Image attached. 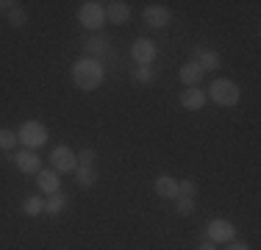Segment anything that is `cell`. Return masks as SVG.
Returning a JSON list of instances; mask_svg holds the SVG:
<instances>
[{
  "mask_svg": "<svg viewBox=\"0 0 261 250\" xmlns=\"http://www.w3.org/2000/svg\"><path fill=\"white\" fill-rule=\"evenodd\" d=\"M134 81H136V84H142V86H150L153 81H156V70H153V67H136V70H134Z\"/></svg>",
  "mask_w": 261,
  "mask_h": 250,
  "instance_id": "cell-20",
  "label": "cell"
},
{
  "mask_svg": "<svg viewBox=\"0 0 261 250\" xmlns=\"http://www.w3.org/2000/svg\"><path fill=\"white\" fill-rule=\"evenodd\" d=\"M206 97L208 100H214L217 106H236L239 103V97H242V89H239V84L231 78H214L211 81V86H208V92H206Z\"/></svg>",
  "mask_w": 261,
  "mask_h": 250,
  "instance_id": "cell-2",
  "label": "cell"
},
{
  "mask_svg": "<svg viewBox=\"0 0 261 250\" xmlns=\"http://www.w3.org/2000/svg\"><path fill=\"white\" fill-rule=\"evenodd\" d=\"M72 84L78 86L81 92H95L100 89L103 84V64L100 59H89V56H81V59L72 64Z\"/></svg>",
  "mask_w": 261,
  "mask_h": 250,
  "instance_id": "cell-1",
  "label": "cell"
},
{
  "mask_svg": "<svg viewBox=\"0 0 261 250\" xmlns=\"http://www.w3.org/2000/svg\"><path fill=\"white\" fill-rule=\"evenodd\" d=\"M153 189H156V195L161 200H175L178 197V178H172V175H159Z\"/></svg>",
  "mask_w": 261,
  "mask_h": 250,
  "instance_id": "cell-14",
  "label": "cell"
},
{
  "mask_svg": "<svg viewBox=\"0 0 261 250\" xmlns=\"http://www.w3.org/2000/svg\"><path fill=\"white\" fill-rule=\"evenodd\" d=\"M17 145H20V139H17V131L0 128V150H14Z\"/></svg>",
  "mask_w": 261,
  "mask_h": 250,
  "instance_id": "cell-21",
  "label": "cell"
},
{
  "mask_svg": "<svg viewBox=\"0 0 261 250\" xmlns=\"http://www.w3.org/2000/svg\"><path fill=\"white\" fill-rule=\"evenodd\" d=\"M47 161H50V170H56V172H75V167H78L75 150L67 145H56L50 150V156H47Z\"/></svg>",
  "mask_w": 261,
  "mask_h": 250,
  "instance_id": "cell-5",
  "label": "cell"
},
{
  "mask_svg": "<svg viewBox=\"0 0 261 250\" xmlns=\"http://www.w3.org/2000/svg\"><path fill=\"white\" fill-rule=\"evenodd\" d=\"M106 20L111 25H125L130 20V6L125 0H114V3H106Z\"/></svg>",
  "mask_w": 261,
  "mask_h": 250,
  "instance_id": "cell-11",
  "label": "cell"
},
{
  "mask_svg": "<svg viewBox=\"0 0 261 250\" xmlns=\"http://www.w3.org/2000/svg\"><path fill=\"white\" fill-rule=\"evenodd\" d=\"M197 250H217V245H214V242H208V239H206V242H203V245L197 247Z\"/></svg>",
  "mask_w": 261,
  "mask_h": 250,
  "instance_id": "cell-27",
  "label": "cell"
},
{
  "mask_svg": "<svg viewBox=\"0 0 261 250\" xmlns=\"http://www.w3.org/2000/svg\"><path fill=\"white\" fill-rule=\"evenodd\" d=\"M6 17H9V25H11V28H22V25L28 22V14L20 9V6H14V9H9V11H6Z\"/></svg>",
  "mask_w": 261,
  "mask_h": 250,
  "instance_id": "cell-22",
  "label": "cell"
},
{
  "mask_svg": "<svg viewBox=\"0 0 261 250\" xmlns=\"http://www.w3.org/2000/svg\"><path fill=\"white\" fill-rule=\"evenodd\" d=\"M78 164H84V167H92V164H95V159H97V153H95V150H92V147H84V150H78Z\"/></svg>",
  "mask_w": 261,
  "mask_h": 250,
  "instance_id": "cell-25",
  "label": "cell"
},
{
  "mask_svg": "<svg viewBox=\"0 0 261 250\" xmlns=\"http://www.w3.org/2000/svg\"><path fill=\"white\" fill-rule=\"evenodd\" d=\"M175 211H178V214H181V217H189L192 214V211H195V197H175Z\"/></svg>",
  "mask_w": 261,
  "mask_h": 250,
  "instance_id": "cell-24",
  "label": "cell"
},
{
  "mask_svg": "<svg viewBox=\"0 0 261 250\" xmlns=\"http://www.w3.org/2000/svg\"><path fill=\"white\" fill-rule=\"evenodd\" d=\"M22 214H25V217H39V214H45V197L28 195L25 200H22Z\"/></svg>",
  "mask_w": 261,
  "mask_h": 250,
  "instance_id": "cell-19",
  "label": "cell"
},
{
  "mask_svg": "<svg viewBox=\"0 0 261 250\" xmlns=\"http://www.w3.org/2000/svg\"><path fill=\"white\" fill-rule=\"evenodd\" d=\"M17 139H20V145L25 150H39L47 145V139H50V131H47V125L36 122V120H25L20 125V131H17Z\"/></svg>",
  "mask_w": 261,
  "mask_h": 250,
  "instance_id": "cell-3",
  "label": "cell"
},
{
  "mask_svg": "<svg viewBox=\"0 0 261 250\" xmlns=\"http://www.w3.org/2000/svg\"><path fill=\"white\" fill-rule=\"evenodd\" d=\"M72 175H75V184L81 186V189H92V186L97 184V172H95V167H84V164H78Z\"/></svg>",
  "mask_w": 261,
  "mask_h": 250,
  "instance_id": "cell-18",
  "label": "cell"
},
{
  "mask_svg": "<svg viewBox=\"0 0 261 250\" xmlns=\"http://www.w3.org/2000/svg\"><path fill=\"white\" fill-rule=\"evenodd\" d=\"M206 236H208V242H214V245H228V242L236 239V228H233L231 220L217 217V220H211L206 225Z\"/></svg>",
  "mask_w": 261,
  "mask_h": 250,
  "instance_id": "cell-6",
  "label": "cell"
},
{
  "mask_svg": "<svg viewBox=\"0 0 261 250\" xmlns=\"http://www.w3.org/2000/svg\"><path fill=\"white\" fill-rule=\"evenodd\" d=\"M11 161H14V167H17L22 175H36V172L42 170V159L34 153V150H25V147L17 150V153L11 156Z\"/></svg>",
  "mask_w": 261,
  "mask_h": 250,
  "instance_id": "cell-9",
  "label": "cell"
},
{
  "mask_svg": "<svg viewBox=\"0 0 261 250\" xmlns=\"http://www.w3.org/2000/svg\"><path fill=\"white\" fill-rule=\"evenodd\" d=\"M195 64L200 67L203 72H214V70H220V67H222V59H220L217 50H200V47H197L195 50Z\"/></svg>",
  "mask_w": 261,
  "mask_h": 250,
  "instance_id": "cell-13",
  "label": "cell"
},
{
  "mask_svg": "<svg viewBox=\"0 0 261 250\" xmlns=\"http://www.w3.org/2000/svg\"><path fill=\"white\" fill-rule=\"evenodd\" d=\"M225 250H250V247H247L245 242H236L233 239V242H228V245H225Z\"/></svg>",
  "mask_w": 261,
  "mask_h": 250,
  "instance_id": "cell-26",
  "label": "cell"
},
{
  "mask_svg": "<svg viewBox=\"0 0 261 250\" xmlns=\"http://www.w3.org/2000/svg\"><path fill=\"white\" fill-rule=\"evenodd\" d=\"M142 20L147 22V28H167L172 20V14H170L167 6H147V9L142 11Z\"/></svg>",
  "mask_w": 261,
  "mask_h": 250,
  "instance_id": "cell-10",
  "label": "cell"
},
{
  "mask_svg": "<svg viewBox=\"0 0 261 250\" xmlns=\"http://www.w3.org/2000/svg\"><path fill=\"white\" fill-rule=\"evenodd\" d=\"M78 22L84 28H89L92 34H97V28H103L106 22V3H97V0H86L78 9Z\"/></svg>",
  "mask_w": 261,
  "mask_h": 250,
  "instance_id": "cell-4",
  "label": "cell"
},
{
  "mask_svg": "<svg viewBox=\"0 0 261 250\" xmlns=\"http://www.w3.org/2000/svg\"><path fill=\"white\" fill-rule=\"evenodd\" d=\"M206 92L200 89V86H189V89L181 92V106L186 111H200L203 106H206Z\"/></svg>",
  "mask_w": 261,
  "mask_h": 250,
  "instance_id": "cell-12",
  "label": "cell"
},
{
  "mask_svg": "<svg viewBox=\"0 0 261 250\" xmlns=\"http://www.w3.org/2000/svg\"><path fill=\"white\" fill-rule=\"evenodd\" d=\"M197 195V184L192 178L178 181V197H195Z\"/></svg>",
  "mask_w": 261,
  "mask_h": 250,
  "instance_id": "cell-23",
  "label": "cell"
},
{
  "mask_svg": "<svg viewBox=\"0 0 261 250\" xmlns=\"http://www.w3.org/2000/svg\"><path fill=\"white\" fill-rule=\"evenodd\" d=\"M70 206V197L64 195V192H56V195H47L45 197V214H50V217H56V214H61V211Z\"/></svg>",
  "mask_w": 261,
  "mask_h": 250,
  "instance_id": "cell-17",
  "label": "cell"
},
{
  "mask_svg": "<svg viewBox=\"0 0 261 250\" xmlns=\"http://www.w3.org/2000/svg\"><path fill=\"white\" fill-rule=\"evenodd\" d=\"M156 45H153L147 36H139V39H134V45H130V59H134L136 67H153V61H156Z\"/></svg>",
  "mask_w": 261,
  "mask_h": 250,
  "instance_id": "cell-7",
  "label": "cell"
},
{
  "mask_svg": "<svg viewBox=\"0 0 261 250\" xmlns=\"http://www.w3.org/2000/svg\"><path fill=\"white\" fill-rule=\"evenodd\" d=\"M36 186H39L45 195H56V192H61L59 189V172H56V170H39V172H36Z\"/></svg>",
  "mask_w": 261,
  "mask_h": 250,
  "instance_id": "cell-16",
  "label": "cell"
},
{
  "mask_svg": "<svg viewBox=\"0 0 261 250\" xmlns=\"http://www.w3.org/2000/svg\"><path fill=\"white\" fill-rule=\"evenodd\" d=\"M203 72L200 67L195 64V61H186V64L181 67V72H178V78H181V84L189 89V86H200V81H203Z\"/></svg>",
  "mask_w": 261,
  "mask_h": 250,
  "instance_id": "cell-15",
  "label": "cell"
},
{
  "mask_svg": "<svg viewBox=\"0 0 261 250\" xmlns=\"http://www.w3.org/2000/svg\"><path fill=\"white\" fill-rule=\"evenodd\" d=\"M81 50H84V56H89V59L109 56L111 53V39L103 34H86L84 39H81Z\"/></svg>",
  "mask_w": 261,
  "mask_h": 250,
  "instance_id": "cell-8",
  "label": "cell"
}]
</instances>
